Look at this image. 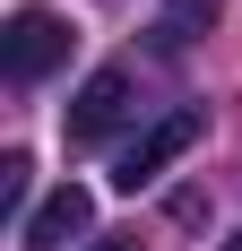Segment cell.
Segmentation results:
<instances>
[{
	"mask_svg": "<svg viewBox=\"0 0 242 251\" xmlns=\"http://www.w3.org/2000/svg\"><path fill=\"white\" fill-rule=\"evenodd\" d=\"M70 18H52V9H9V26H0V78L9 87H35V78H52L61 61H70Z\"/></svg>",
	"mask_w": 242,
	"mask_h": 251,
	"instance_id": "cell-1",
	"label": "cell"
},
{
	"mask_svg": "<svg viewBox=\"0 0 242 251\" xmlns=\"http://www.w3.org/2000/svg\"><path fill=\"white\" fill-rule=\"evenodd\" d=\"M199 130H208V113H165V122L147 130V139H130V148H121L113 182H121V191H147V182L165 174V165H173L182 148H199Z\"/></svg>",
	"mask_w": 242,
	"mask_h": 251,
	"instance_id": "cell-3",
	"label": "cell"
},
{
	"mask_svg": "<svg viewBox=\"0 0 242 251\" xmlns=\"http://www.w3.org/2000/svg\"><path fill=\"white\" fill-rule=\"evenodd\" d=\"M87 217H96V200H87L78 182H61V191H52V200L26 217V234H18V243H26V251H61L70 234H87Z\"/></svg>",
	"mask_w": 242,
	"mask_h": 251,
	"instance_id": "cell-4",
	"label": "cell"
},
{
	"mask_svg": "<svg viewBox=\"0 0 242 251\" xmlns=\"http://www.w3.org/2000/svg\"><path fill=\"white\" fill-rule=\"evenodd\" d=\"M130 113H139L130 70H96V78L70 96V122H61V130H70V148H96V139H113V130L130 122Z\"/></svg>",
	"mask_w": 242,
	"mask_h": 251,
	"instance_id": "cell-2",
	"label": "cell"
},
{
	"mask_svg": "<svg viewBox=\"0 0 242 251\" xmlns=\"http://www.w3.org/2000/svg\"><path fill=\"white\" fill-rule=\"evenodd\" d=\"M225 251H242V234H234V243H225Z\"/></svg>",
	"mask_w": 242,
	"mask_h": 251,
	"instance_id": "cell-8",
	"label": "cell"
},
{
	"mask_svg": "<svg viewBox=\"0 0 242 251\" xmlns=\"http://www.w3.org/2000/svg\"><path fill=\"white\" fill-rule=\"evenodd\" d=\"M26 191H35V165H26V148H9L0 156V217L26 234Z\"/></svg>",
	"mask_w": 242,
	"mask_h": 251,
	"instance_id": "cell-6",
	"label": "cell"
},
{
	"mask_svg": "<svg viewBox=\"0 0 242 251\" xmlns=\"http://www.w3.org/2000/svg\"><path fill=\"white\" fill-rule=\"evenodd\" d=\"M217 18H225V0H165V26H156V44H165V52H191Z\"/></svg>",
	"mask_w": 242,
	"mask_h": 251,
	"instance_id": "cell-5",
	"label": "cell"
},
{
	"mask_svg": "<svg viewBox=\"0 0 242 251\" xmlns=\"http://www.w3.org/2000/svg\"><path fill=\"white\" fill-rule=\"evenodd\" d=\"M96 251H139V243H96Z\"/></svg>",
	"mask_w": 242,
	"mask_h": 251,
	"instance_id": "cell-7",
	"label": "cell"
}]
</instances>
